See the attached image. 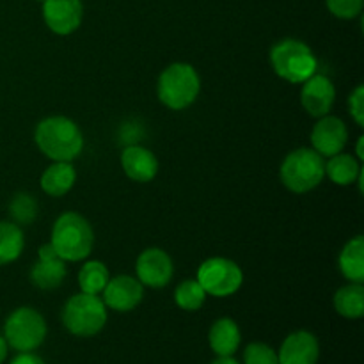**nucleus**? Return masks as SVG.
<instances>
[{
    "mask_svg": "<svg viewBox=\"0 0 364 364\" xmlns=\"http://www.w3.org/2000/svg\"><path fill=\"white\" fill-rule=\"evenodd\" d=\"M34 141L45 156L53 162H71L84 149V135L75 121L64 116H52L39 121Z\"/></svg>",
    "mask_w": 364,
    "mask_h": 364,
    "instance_id": "f257e3e1",
    "label": "nucleus"
},
{
    "mask_svg": "<svg viewBox=\"0 0 364 364\" xmlns=\"http://www.w3.org/2000/svg\"><path fill=\"white\" fill-rule=\"evenodd\" d=\"M50 244L64 262H82L91 255L95 233L85 217L77 212H66L53 224Z\"/></svg>",
    "mask_w": 364,
    "mask_h": 364,
    "instance_id": "f03ea898",
    "label": "nucleus"
},
{
    "mask_svg": "<svg viewBox=\"0 0 364 364\" xmlns=\"http://www.w3.org/2000/svg\"><path fill=\"white\" fill-rule=\"evenodd\" d=\"M270 64L277 77L290 84H302L316 73L318 60L315 53L301 39L287 38L270 50Z\"/></svg>",
    "mask_w": 364,
    "mask_h": 364,
    "instance_id": "7ed1b4c3",
    "label": "nucleus"
},
{
    "mask_svg": "<svg viewBox=\"0 0 364 364\" xmlns=\"http://www.w3.org/2000/svg\"><path fill=\"white\" fill-rule=\"evenodd\" d=\"M281 181L288 191L306 194L326 178V162L313 148H299L284 156L279 169Z\"/></svg>",
    "mask_w": 364,
    "mask_h": 364,
    "instance_id": "20e7f679",
    "label": "nucleus"
},
{
    "mask_svg": "<svg viewBox=\"0 0 364 364\" xmlns=\"http://www.w3.org/2000/svg\"><path fill=\"white\" fill-rule=\"evenodd\" d=\"M159 98L167 109L183 110L191 107L201 91V80L194 66L187 63H174L160 73Z\"/></svg>",
    "mask_w": 364,
    "mask_h": 364,
    "instance_id": "39448f33",
    "label": "nucleus"
},
{
    "mask_svg": "<svg viewBox=\"0 0 364 364\" xmlns=\"http://www.w3.org/2000/svg\"><path fill=\"white\" fill-rule=\"evenodd\" d=\"M63 323L75 336H95L107 323V306L98 295L80 291L64 304Z\"/></svg>",
    "mask_w": 364,
    "mask_h": 364,
    "instance_id": "423d86ee",
    "label": "nucleus"
},
{
    "mask_svg": "<svg viewBox=\"0 0 364 364\" xmlns=\"http://www.w3.org/2000/svg\"><path fill=\"white\" fill-rule=\"evenodd\" d=\"M46 322L32 308H18L7 316L4 340L18 352H32L45 341Z\"/></svg>",
    "mask_w": 364,
    "mask_h": 364,
    "instance_id": "0eeeda50",
    "label": "nucleus"
},
{
    "mask_svg": "<svg viewBox=\"0 0 364 364\" xmlns=\"http://www.w3.org/2000/svg\"><path fill=\"white\" fill-rule=\"evenodd\" d=\"M206 295L212 297H230L240 290L244 283V272L235 262L228 258H208L201 263L198 277Z\"/></svg>",
    "mask_w": 364,
    "mask_h": 364,
    "instance_id": "6e6552de",
    "label": "nucleus"
},
{
    "mask_svg": "<svg viewBox=\"0 0 364 364\" xmlns=\"http://www.w3.org/2000/svg\"><path fill=\"white\" fill-rule=\"evenodd\" d=\"M137 270V279L142 287L149 288H164L173 279L174 267L173 259L166 251L159 247H149L141 252L135 263Z\"/></svg>",
    "mask_w": 364,
    "mask_h": 364,
    "instance_id": "1a4fd4ad",
    "label": "nucleus"
},
{
    "mask_svg": "<svg viewBox=\"0 0 364 364\" xmlns=\"http://www.w3.org/2000/svg\"><path fill=\"white\" fill-rule=\"evenodd\" d=\"M82 18H84L82 0H45L43 2V20L53 34H73L80 27Z\"/></svg>",
    "mask_w": 364,
    "mask_h": 364,
    "instance_id": "9d476101",
    "label": "nucleus"
},
{
    "mask_svg": "<svg viewBox=\"0 0 364 364\" xmlns=\"http://www.w3.org/2000/svg\"><path fill=\"white\" fill-rule=\"evenodd\" d=\"M348 141V130L343 119L336 116H323L318 117V123L313 127L311 132V144L313 149L318 153L322 159L338 155L345 149Z\"/></svg>",
    "mask_w": 364,
    "mask_h": 364,
    "instance_id": "9b49d317",
    "label": "nucleus"
},
{
    "mask_svg": "<svg viewBox=\"0 0 364 364\" xmlns=\"http://www.w3.org/2000/svg\"><path fill=\"white\" fill-rule=\"evenodd\" d=\"M102 295V301L107 308L114 309V311L127 313L141 304L142 297H144V287H142L137 277L116 276L109 279Z\"/></svg>",
    "mask_w": 364,
    "mask_h": 364,
    "instance_id": "f8f14e48",
    "label": "nucleus"
},
{
    "mask_svg": "<svg viewBox=\"0 0 364 364\" xmlns=\"http://www.w3.org/2000/svg\"><path fill=\"white\" fill-rule=\"evenodd\" d=\"M336 100V87L326 75H311L302 82L301 103L306 112L313 117H323L331 112Z\"/></svg>",
    "mask_w": 364,
    "mask_h": 364,
    "instance_id": "ddd939ff",
    "label": "nucleus"
},
{
    "mask_svg": "<svg viewBox=\"0 0 364 364\" xmlns=\"http://www.w3.org/2000/svg\"><path fill=\"white\" fill-rule=\"evenodd\" d=\"M64 277H66V262L57 255L52 244L41 245L39 262H36L31 270L32 284L41 290H55L63 284Z\"/></svg>",
    "mask_w": 364,
    "mask_h": 364,
    "instance_id": "4468645a",
    "label": "nucleus"
},
{
    "mask_svg": "<svg viewBox=\"0 0 364 364\" xmlns=\"http://www.w3.org/2000/svg\"><path fill=\"white\" fill-rule=\"evenodd\" d=\"M318 355L320 345L315 334L308 331H297L283 341L277 359L279 364H316Z\"/></svg>",
    "mask_w": 364,
    "mask_h": 364,
    "instance_id": "2eb2a0df",
    "label": "nucleus"
},
{
    "mask_svg": "<svg viewBox=\"0 0 364 364\" xmlns=\"http://www.w3.org/2000/svg\"><path fill=\"white\" fill-rule=\"evenodd\" d=\"M121 166L124 174L137 183H148L159 173V160L149 151L139 144L127 146L121 153Z\"/></svg>",
    "mask_w": 364,
    "mask_h": 364,
    "instance_id": "dca6fc26",
    "label": "nucleus"
},
{
    "mask_svg": "<svg viewBox=\"0 0 364 364\" xmlns=\"http://www.w3.org/2000/svg\"><path fill=\"white\" fill-rule=\"evenodd\" d=\"M77 171L71 162H53L41 174V188L52 198H63L73 188Z\"/></svg>",
    "mask_w": 364,
    "mask_h": 364,
    "instance_id": "f3484780",
    "label": "nucleus"
},
{
    "mask_svg": "<svg viewBox=\"0 0 364 364\" xmlns=\"http://www.w3.org/2000/svg\"><path fill=\"white\" fill-rule=\"evenodd\" d=\"M240 327L231 318H219L212 326L208 334V341L212 350L219 358L233 355L240 347Z\"/></svg>",
    "mask_w": 364,
    "mask_h": 364,
    "instance_id": "a211bd4d",
    "label": "nucleus"
},
{
    "mask_svg": "<svg viewBox=\"0 0 364 364\" xmlns=\"http://www.w3.org/2000/svg\"><path fill=\"white\" fill-rule=\"evenodd\" d=\"M340 270L350 283L364 281V238L361 235L350 238L340 252Z\"/></svg>",
    "mask_w": 364,
    "mask_h": 364,
    "instance_id": "6ab92c4d",
    "label": "nucleus"
},
{
    "mask_svg": "<svg viewBox=\"0 0 364 364\" xmlns=\"http://www.w3.org/2000/svg\"><path fill=\"white\" fill-rule=\"evenodd\" d=\"M326 174L336 185L347 187V185L355 183L359 180V176L363 174V169L355 156L341 151L338 155L329 156V162L326 164Z\"/></svg>",
    "mask_w": 364,
    "mask_h": 364,
    "instance_id": "aec40b11",
    "label": "nucleus"
},
{
    "mask_svg": "<svg viewBox=\"0 0 364 364\" xmlns=\"http://www.w3.org/2000/svg\"><path fill=\"white\" fill-rule=\"evenodd\" d=\"M334 309L341 316L358 320L364 315V288L363 283H348L334 294Z\"/></svg>",
    "mask_w": 364,
    "mask_h": 364,
    "instance_id": "412c9836",
    "label": "nucleus"
},
{
    "mask_svg": "<svg viewBox=\"0 0 364 364\" xmlns=\"http://www.w3.org/2000/svg\"><path fill=\"white\" fill-rule=\"evenodd\" d=\"M23 245V231L18 224L0 223V267L20 258Z\"/></svg>",
    "mask_w": 364,
    "mask_h": 364,
    "instance_id": "4be33fe9",
    "label": "nucleus"
},
{
    "mask_svg": "<svg viewBox=\"0 0 364 364\" xmlns=\"http://www.w3.org/2000/svg\"><path fill=\"white\" fill-rule=\"evenodd\" d=\"M109 269L105 267V263L98 262V259L87 262L78 272V287L84 294L100 295L109 283Z\"/></svg>",
    "mask_w": 364,
    "mask_h": 364,
    "instance_id": "5701e85b",
    "label": "nucleus"
},
{
    "mask_svg": "<svg viewBox=\"0 0 364 364\" xmlns=\"http://www.w3.org/2000/svg\"><path fill=\"white\" fill-rule=\"evenodd\" d=\"M206 301L205 288L199 284L198 279L181 281L174 291V302L183 311H198L203 308Z\"/></svg>",
    "mask_w": 364,
    "mask_h": 364,
    "instance_id": "b1692460",
    "label": "nucleus"
},
{
    "mask_svg": "<svg viewBox=\"0 0 364 364\" xmlns=\"http://www.w3.org/2000/svg\"><path fill=\"white\" fill-rule=\"evenodd\" d=\"M11 215L18 224H31L38 213V205L28 194H16L9 205Z\"/></svg>",
    "mask_w": 364,
    "mask_h": 364,
    "instance_id": "393cba45",
    "label": "nucleus"
},
{
    "mask_svg": "<svg viewBox=\"0 0 364 364\" xmlns=\"http://www.w3.org/2000/svg\"><path fill=\"white\" fill-rule=\"evenodd\" d=\"M244 363L245 364H279L277 359V352L272 347L265 343H251L245 347L244 352Z\"/></svg>",
    "mask_w": 364,
    "mask_h": 364,
    "instance_id": "a878e982",
    "label": "nucleus"
},
{
    "mask_svg": "<svg viewBox=\"0 0 364 364\" xmlns=\"http://www.w3.org/2000/svg\"><path fill=\"white\" fill-rule=\"evenodd\" d=\"M327 9L340 20H354L363 13L364 0H326Z\"/></svg>",
    "mask_w": 364,
    "mask_h": 364,
    "instance_id": "bb28decb",
    "label": "nucleus"
},
{
    "mask_svg": "<svg viewBox=\"0 0 364 364\" xmlns=\"http://www.w3.org/2000/svg\"><path fill=\"white\" fill-rule=\"evenodd\" d=\"M348 109H350L352 119L358 127H364V87L358 85L348 98Z\"/></svg>",
    "mask_w": 364,
    "mask_h": 364,
    "instance_id": "cd10ccee",
    "label": "nucleus"
},
{
    "mask_svg": "<svg viewBox=\"0 0 364 364\" xmlns=\"http://www.w3.org/2000/svg\"><path fill=\"white\" fill-rule=\"evenodd\" d=\"M11 364H45V363H43L41 358L31 354V352H20V355H16V358L11 361Z\"/></svg>",
    "mask_w": 364,
    "mask_h": 364,
    "instance_id": "c85d7f7f",
    "label": "nucleus"
},
{
    "mask_svg": "<svg viewBox=\"0 0 364 364\" xmlns=\"http://www.w3.org/2000/svg\"><path fill=\"white\" fill-rule=\"evenodd\" d=\"M7 347H9V345H7V341L4 340L2 336H0V364L6 361V358H7Z\"/></svg>",
    "mask_w": 364,
    "mask_h": 364,
    "instance_id": "c756f323",
    "label": "nucleus"
},
{
    "mask_svg": "<svg viewBox=\"0 0 364 364\" xmlns=\"http://www.w3.org/2000/svg\"><path fill=\"white\" fill-rule=\"evenodd\" d=\"M212 364H240L237 359H233V355H226V358H219L215 359Z\"/></svg>",
    "mask_w": 364,
    "mask_h": 364,
    "instance_id": "7c9ffc66",
    "label": "nucleus"
},
{
    "mask_svg": "<svg viewBox=\"0 0 364 364\" xmlns=\"http://www.w3.org/2000/svg\"><path fill=\"white\" fill-rule=\"evenodd\" d=\"M363 142H364V137H359V141H358V148H355V153H358V159H359V160H363V159H364Z\"/></svg>",
    "mask_w": 364,
    "mask_h": 364,
    "instance_id": "2f4dec72",
    "label": "nucleus"
},
{
    "mask_svg": "<svg viewBox=\"0 0 364 364\" xmlns=\"http://www.w3.org/2000/svg\"><path fill=\"white\" fill-rule=\"evenodd\" d=\"M39 2H45V0H39Z\"/></svg>",
    "mask_w": 364,
    "mask_h": 364,
    "instance_id": "473e14b6",
    "label": "nucleus"
}]
</instances>
